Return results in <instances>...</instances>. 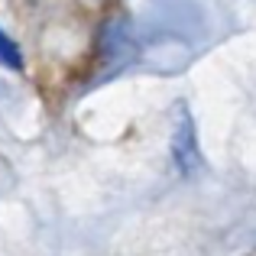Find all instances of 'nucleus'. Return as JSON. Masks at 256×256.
Wrapping results in <instances>:
<instances>
[{
    "mask_svg": "<svg viewBox=\"0 0 256 256\" xmlns=\"http://www.w3.org/2000/svg\"><path fill=\"white\" fill-rule=\"evenodd\" d=\"M172 159L178 166L182 175H192L201 166V150L194 140V124L188 117V107L178 104L175 107V130H172Z\"/></svg>",
    "mask_w": 256,
    "mask_h": 256,
    "instance_id": "f257e3e1",
    "label": "nucleus"
},
{
    "mask_svg": "<svg viewBox=\"0 0 256 256\" xmlns=\"http://www.w3.org/2000/svg\"><path fill=\"white\" fill-rule=\"evenodd\" d=\"M0 65H6V68H20V65H23V58H20V49L4 36V32H0Z\"/></svg>",
    "mask_w": 256,
    "mask_h": 256,
    "instance_id": "f03ea898",
    "label": "nucleus"
}]
</instances>
